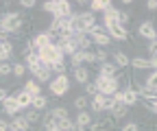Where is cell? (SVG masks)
Masks as SVG:
<instances>
[{
	"label": "cell",
	"mask_w": 157,
	"mask_h": 131,
	"mask_svg": "<svg viewBox=\"0 0 157 131\" xmlns=\"http://www.w3.org/2000/svg\"><path fill=\"white\" fill-rule=\"evenodd\" d=\"M70 20H72V33H85L90 35V31L98 24L96 22V15L92 11H78V13H72L70 15Z\"/></svg>",
	"instance_id": "obj_1"
},
{
	"label": "cell",
	"mask_w": 157,
	"mask_h": 131,
	"mask_svg": "<svg viewBox=\"0 0 157 131\" xmlns=\"http://www.w3.org/2000/svg\"><path fill=\"white\" fill-rule=\"evenodd\" d=\"M37 57H39L42 64L52 66V64H57V61L63 59V52H61V48H59L57 44H48V46H44V48L37 50Z\"/></svg>",
	"instance_id": "obj_2"
},
{
	"label": "cell",
	"mask_w": 157,
	"mask_h": 131,
	"mask_svg": "<svg viewBox=\"0 0 157 131\" xmlns=\"http://www.w3.org/2000/svg\"><path fill=\"white\" fill-rule=\"evenodd\" d=\"M94 85H96V92H98V94H103V96H113V92L120 90V83H118L116 77L107 79V77H101V74L96 77Z\"/></svg>",
	"instance_id": "obj_3"
},
{
	"label": "cell",
	"mask_w": 157,
	"mask_h": 131,
	"mask_svg": "<svg viewBox=\"0 0 157 131\" xmlns=\"http://www.w3.org/2000/svg\"><path fill=\"white\" fill-rule=\"evenodd\" d=\"M48 90L52 92V96H57V98L66 96L68 92H70V79H68V74H57L55 79H50Z\"/></svg>",
	"instance_id": "obj_4"
},
{
	"label": "cell",
	"mask_w": 157,
	"mask_h": 131,
	"mask_svg": "<svg viewBox=\"0 0 157 131\" xmlns=\"http://www.w3.org/2000/svg\"><path fill=\"white\" fill-rule=\"evenodd\" d=\"M105 29V33L111 37V42L116 40V42H127L129 40V31H127V26H122V24H111V26H103Z\"/></svg>",
	"instance_id": "obj_5"
},
{
	"label": "cell",
	"mask_w": 157,
	"mask_h": 131,
	"mask_svg": "<svg viewBox=\"0 0 157 131\" xmlns=\"http://www.w3.org/2000/svg\"><path fill=\"white\" fill-rule=\"evenodd\" d=\"M72 11V2L70 0H55V9H52V17L61 20V17H70Z\"/></svg>",
	"instance_id": "obj_6"
},
{
	"label": "cell",
	"mask_w": 157,
	"mask_h": 131,
	"mask_svg": "<svg viewBox=\"0 0 157 131\" xmlns=\"http://www.w3.org/2000/svg\"><path fill=\"white\" fill-rule=\"evenodd\" d=\"M52 40H55V37H52L48 31H39V33H35V37L31 40V46H33V50H39V48L52 44Z\"/></svg>",
	"instance_id": "obj_7"
},
{
	"label": "cell",
	"mask_w": 157,
	"mask_h": 131,
	"mask_svg": "<svg viewBox=\"0 0 157 131\" xmlns=\"http://www.w3.org/2000/svg\"><path fill=\"white\" fill-rule=\"evenodd\" d=\"M31 74H33V79H35L37 83H46V81H50V79H52L50 66H46V64H39L37 68H33V70H31Z\"/></svg>",
	"instance_id": "obj_8"
},
{
	"label": "cell",
	"mask_w": 157,
	"mask_h": 131,
	"mask_svg": "<svg viewBox=\"0 0 157 131\" xmlns=\"http://www.w3.org/2000/svg\"><path fill=\"white\" fill-rule=\"evenodd\" d=\"M57 46L61 48V52H63V55H68V57H72V55L78 50V46H76V42H74V35L59 37V44H57Z\"/></svg>",
	"instance_id": "obj_9"
},
{
	"label": "cell",
	"mask_w": 157,
	"mask_h": 131,
	"mask_svg": "<svg viewBox=\"0 0 157 131\" xmlns=\"http://www.w3.org/2000/svg\"><path fill=\"white\" fill-rule=\"evenodd\" d=\"M135 70H155L157 68V59H151V57H133L131 64Z\"/></svg>",
	"instance_id": "obj_10"
},
{
	"label": "cell",
	"mask_w": 157,
	"mask_h": 131,
	"mask_svg": "<svg viewBox=\"0 0 157 131\" xmlns=\"http://www.w3.org/2000/svg\"><path fill=\"white\" fill-rule=\"evenodd\" d=\"M137 35H140L142 40H148V42L157 40V31H155L153 22H142L140 26H137Z\"/></svg>",
	"instance_id": "obj_11"
},
{
	"label": "cell",
	"mask_w": 157,
	"mask_h": 131,
	"mask_svg": "<svg viewBox=\"0 0 157 131\" xmlns=\"http://www.w3.org/2000/svg\"><path fill=\"white\" fill-rule=\"evenodd\" d=\"M118 17H120V9H116L113 5L109 9L103 11V26H111V24H120L118 22Z\"/></svg>",
	"instance_id": "obj_12"
},
{
	"label": "cell",
	"mask_w": 157,
	"mask_h": 131,
	"mask_svg": "<svg viewBox=\"0 0 157 131\" xmlns=\"http://www.w3.org/2000/svg\"><path fill=\"white\" fill-rule=\"evenodd\" d=\"M0 109H2L7 116H17V111H20V105H17L15 96H13V94H9V96H7V101H5L2 105H0Z\"/></svg>",
	"instance_id": "obj_13"
},
{
	"label": "cell",
	"mask_w": 157,
	"mask_h": 131,
	"mask_svg": "<svg viewBox=\"0 0 157 131\" xmlns=\"http://www.w3.org/2000/svg\"><path fill=\"white\" fill-rule=\"evenodd\" d=\"M120 92H122V98H120V103L122 105H127V107H133V105H137V94L131 90V87H120Z\"/></svg>",
	"instance_id": "obj_14"
},
{
	"label": "cell",
	"mask_w": 157,
	"mask_h": 131,
	"mask_svg": "<svg viewBox=\"0 0 157 131\" xmlns=\"http://www.w3.org/2000/svg\"><path fill=\"white\" fill-rule=\"evenodd\" d=\"M144 90L148 92L151 96H157V72H155V70H151V72L146 74V81H144Z\"/></svg>",
	"instance_id": "obj_15"
},
{
	"label": "cell",
	"mask_w": 157,
	"mask_h": 131,
	"mask_svg": "<svg viewBox=\"0 0 157 131\" xmlns=\"http://www.w3.org/2000/svg\"><path fill=\"white\" fill-rule=\"evenodd\" d=\"M111 57H113V66L116 68H129V64H131V57L124 50H116Z\"/></svg>",
	"instance_id": "obj_16"
},
{
	"label": "cell",
	"mask_w": 157,
	"mask_h": 131,
	"mask_svg": "<svg viewBox=\"0 0 157 131\" xmlns=\"http://www.w3.org/2000/svg\"><path fill=\"white\" fill-rule=\"evenodd\" d=\"M94 120H92V114L87 109H83V111H78L76 114V118H74V125H76V129H83V127H90Z\"/></svg>",
	"instance_id": "obj_17"
},
{
	"label": "cell",
	"mask_w": 157,
	"mask_h": 131,
	"mask_svg": "<svg viewBox=\"0 0 157 131\" xmlns=\"http://www.w3.org/2000/svg\"><path fill=\"white\" fill-rule=\"evenodd\" d=\"M74 42H76L78 50H92V40H90V35H85V33H76Z\"/></svg>",
	"instance_id": "obj_18"
},
{
	"label": "cell",
	"mask_w": 157,
	"mask_h": 131,
	"mask_svg": "<svg viewBox=\"0 0 157 131\" xmlns=\"http://www.w3.org/2000/svg\"><path fill=\"white\" fill-rule=\"evenodd\" d=\"M13 55V42H0V64L2 61H9Z\"/></svg>",
	"instance_id": "obj_19"
},
{
	"label": "cell",
	"mask_w": 157,
	"mask_h": 131,
	"mask_svg": "<svg viewBox=\"0 0 157 131\" xmlns=\"http://www.w3.org/2000/svg\"><path fill=\"white\" fill-rule=\"evenodd\" d=\"M15 101H17V105H20V109H29L31 107V101H33V96L31 94H26L24 90H20V92H15Z\"/></svg>",
	"instance_id": "obj_20"
},
{
	"label": "cell",
	"mask_w": 157,
	"mask_h": 131,
	"mask_svg": "<svg viewBox=\"0 0 157 131\" xmlns=\"http://www.w3.org/2000/svg\"><path fill=\"white\" fill-rule=\"evenodd\" d=\"M72 74H74V81H76V83H83V85H85V83H90V70H87L85 66L74 68V72H72Z\"/></svg>",
	"instance_id": "obj_21"
},
{
	"label": "cell",
	"mask_w": 157,
	"mask_h": 131,
	"mask_svg": "<svg viewBox=\"0 0 157 131\" xmlns=\"http://www.w3.org/2000/svg\"><path fill=\"white\" fill-rule=\"evenodd\" d=\"M22 59H24L22 64H24L29 70H33V68H37L39 64H42V61H39V57H37V50H31V52H26Z\"/></svg>",
	"instance_id": "obj_22"
},
{
	"label": "cell",
	"mask_w": 157,
	"mask_h": 131,
	"mask_svg": "<svg viewBox=\"0 0 157 131\" xmlns=\"http://www.w3.org/2000/svg\"><path fill=\"white\" fill-rule=\"evenodd\" d=\"M24 92H26V94H31V96H39V94H42V85H39L35 79H29V81L24 83Z\"/></svg>",
	"instance_id": "obj_23"
},
{
	"label": "cell",
	"mask_w": 157,
	"mask_h": 131,
	"mask_svg": "<svg viewBox=\"0 0 157 131\" xmlns=\"http://www.w3.org/2000/svg\"><path fill=\"white\" fill-rule=\"evenodd\" d=\"M127 114H129V107L122 105V103H116V107L111 109V118L113 120H122V118H127Z\"/></svg>",
	"instance_id": "obj_24"
},
{
	"label": "cell",
	"mask_w": 157,
	"mask_h": 131,
	"mask_svg": "<svg viewBox=\"0 0 157 131\" xmlns=\"http://www.w3.org/2000/svg\"><path fill=\"white\" fill-rule=\"evenodd\" d=\"M98 74H101V77H107V79H113L116 74H118V68L113 66V64H101V70H98Z\"/></svg>",
	"instance_id": "obj_25"
},
{
	"label": "cell",
	"mask_w": 157,
	"mask_h": 131,
	"mask_svg": "<svg viewBox=\"0 0 157 131\" xmlns=\"http://www.w3.org/2000/svg\"><path fill=\"white\" fill-rule=\"evenodd\" d=\"M109 7H111L109 0H92V2H90V11H92L94 15H96L98 11L103 13V11H105V9H109Z\"/></svg>",
	"instance_id": "obj_26"
},
{
	"label": "cell",
	"mask_w": 157,
	"mask_h": 131,
	"mask_svg": "<svg viewBox=\"0 0 157 131\" xmlns=\"http://www.w3.org/2000/svg\"><path fill=\"white\" fill-rule=\"evenodd\" d=\"M29 127H31V125L26 122L24 116H13V120H11V129H17V131H31Z\"/></svg>",
	"instance_id": "obj_27"
},
{
	"label": "cell",
	"mask_w": 157,
	"mask_h": 131,
	"mask_svg": "<svg viewBox=\"0 0 157 131\" xmlns=\"http://www.w3.org/2000/svg\"><path fill=\"white\" fill-rule=\"evenodd\" d=\"M39 122L44 125V129H46V131H55V129H57V118L50 114V111H48L46 116H42V120H39Z\"/></svg>",
	"instance_id": "obj_28"
},
{
	"label": "cell",
	"mask_w": 157,
	"mask_h": 131,
	"mask_svg": "<svg viewBox=\"0 0 157 131\" xmlns=\"http://www.w3.org/2000/svg\"><path fill=\"white\" fill-rule=\"evenodd\" d=\"M46 105H48V98H46L44 94H39V96H33V101H31V109H37V111L46 109Z\"/></svg>",
	"instance_id": "obj_29"
},
{
	"label": "cell",
	"mask_w": 157,
	"mask_h": 131,
	"mask_svg": "<svg viewBox=\"0 0 157 131\" xmlns=\"http://www.w3.org/2000/svg\"><path fill=\"white\" fill-rule=\"evenodd\" d=\"M57 129L59 131H76V125L72 118H63V120H57Z\"/></svg>",
	"instance_id": "obj_30"
},
{
	"label": "cell",
	"mask_w": 157,
	"mask_h": 131,
	"mask_svg": "<svg viewBox=\"0 0 157 131\" xmlns=\"http://www.w3.org/2000/svg\"><path fill=\"white\" fill-rule=\"evenodd\" d=\"M24 118H26V122H29V125H35V122L42 120V111H37V109H29L26 114H24Z\"/></svg>",
	"instance_id": "obj_31"
},
{
	"label": "cell",
	"mask_w": 157,
	"mask_h": 131,
	"mask_svg": "<svg viewBox=\"0 0 157 131\" xmlns=\"http://www.w3.org/2000/svg\"><path fill=\"white\" fill-rule=\"evenodd\" d=\"M11 74H13L15 79H22L24 74H26V66H24L22 61H20V64H13V66H11Z\"/></svg>",
	"instance_id": "obj_32"
},
{
	"label": "cell",
	"mask_w": 157,
	"mask_h": 131,
	"mask_svg": "<svg viewBox=\"0 0 157 131\" xmlns=\"http://www.w3.org/2000/svg\"><path fill=\"white\" fill-rule=\"evenodd\" d=\"M50 114L57 118V120H63V118H70V111L66 109V107H61V105H59V107H55V109H50Z\"/></svg>",
	"instance_id": "obj_33"
},
{
	"label": "cell",
	"mask_w": 157,
	"mask_h": 131,
	"mask_svg": "<svg viewBox=\"0 0 157 131\" xmlns=\"http://www.w3.org/2000/svg\"><path fill=\"white\" fill-rule=\"evenodd\" d=\"M66 70H68L66 59H61V61H57V64L50 66V72H52V74H66Z\"/></svg>",
	"instance_id": "obj_34"
},
{
	"label": "cell",
	"mask_w": 157,
	"mask_h": 131,
	"mask_svg": "<svg viewBox=\"0 0 157 131\" xmlns=\"http://www.w3.org/2000/svg\"><path fill=\"white\" fill-rule=\"evenodd\" d=\"M70 66L72 68H81L83 66V50H76L72 57H70Z\"/></svg>",
	"instance_id": "obj_35"
},
{
	"label": "cell",
	"mask_w": 157,
	"mask_h": 131,
	"mask_svg": "<svg viewBox=\"0 0 157 131\" xmlns=\"http://www.w3.org/2000/svg\"><path fill=\"white\" fill-rule=\"evenodd\" d=\"M83 64H87V66H98L94 50H83Z\"/></svg>",
	"instance_id": "obj_36"
},
{
	"label": "cell",
	"mask_w": 157,
	"mask_h": 131,
	"mask_svg": "<svg viewBox=\"0 0 157 131\" xmlns=\"http://www.w3.org/2000/svg\"><path fill=\"white\" fill-rule=\"evenodd\" d=\"M98 122H101V127H103L105 131H109V129L116 125V120H113L111 116H101V118H98Z\"/></svg>",
	"instance_id": "obj_37"
},
{
	"label": "cell",
	"mask_w": 157,
	"mask_h": 131,
	"mask_svg": "<svg viewBox=\"0 0 157 131\" xmlns=\"http://www.w3.org/2000/svg\"><path fill=\"white\" fill-rule=\"evenodd\" d=\"M87 105H90V98H87V96H76V98H74V107H76L78 111H83Z\"/></svg>",
	"instance_id": "obj_38"
},
{
	"label": "cell",
	"mask_w": 157,
	"mask_h": 131,
	"mask_svg": "<svg viewBox=\"0 0 157 131\" xmlns=\"http://www.w3.org/2000/svg\"><path fill=\"white\" fill-rule=\"evenodd\" d=\"M94 55H96V64H107V59H109V55H107V50H105V48L94 50Z\"/></svg>",
	"instance_id": "obj_39"
},
{
	"label": "cell",
	"mask_w": 157,
	"mask_h": 131,
	"mask_svg": "<svg viewBox=\"0 0 157 131\" xmlns=\"http://www.w3.org/2000/svg\"><path fill=\"white\" fill-rule=\"evenodd\" d=\"M11 66H13V64H9V61H2V64H0V77H11Z\"/></svg>",
	"instance_id": "obj_40"
},
{
	"label": "cell",
	"mask_w": 157,
	"mask_h": 131,
	"mask_svg": "<svg viewBox=\"0 0 157 131\" xmlns=\"http://www.w3.org/2000/svg\"><path fill=\"white\" fill-rule=\"evenodd\" d=\"M85 92H87V98H92V96H96V94H98V92H96V85H94V81L85 83Z\"/></svg>",
	"instance_id": "obj_41"
},
{
	"label": "cell",
	"mask_w": 157,
	"mask_h": 131,
	"mask_svg": "<svg viewBox=\"0 0 157 131\" xmlns=\"http://www.w3.org/2000/svg\"><path fill=\"white\" fill-rule=\"evenodd\" d=\"M146 52L151 55V59H155V52H157V40L148 42V46H146Z\"/></svg>",
	"instance_id": "obj_42"
},
{
	"label": "cell",
	"mask_w": 157,
	"mask_h": 131,
	"mask_svg": "<svg viewBox=\"0 0 157 131\" xmlns=\"http://www.w3.org/2000/svg\"><path fill=\"white\" fill-rule=\"evenodd\" d=\"M42 9H44V13H52V9H55V0H46V2L42 5Z\"/></svg>",
	"instance_id": "obj_43"
},
{
	"label": "cell",
	"mask_w": 157,
	"mask_h": 131,
	"mask_svg": "<svg viewBox=\"0 0 157 131\" xmlns=\"http://www.w3.org/2000/svg\"><path fill=\"white\" fill-rule=\"evenodd\" d=\"M120 131H140V125H137V122H127Z\"/></svg>",
	"instance_id": "obj_44"
},
{
	"label": "cell",
	"mask_w": 157,
	"mask_h": 131,
	"mask_svg": "<svg viewBox=\"0 0 157 131\" xmlns=\"http://www.w3.org/2000/svg\"><path fill=\"white\" fill-rule=\"evenodd\" d=\"M20 5H22V9H33L37 2L35 0H20Z\"/></svg>",
	"instance_id": "obj_45"
},
{
	"label": "cell",
	"mask_w": 157,
	"mask_h": 131,
	"mask_svg": "<svg viewBox=\"0 0 157 131\" xmlns=\"http://www.w3.org/2000/svg\"><path fill=\"white\" fill-rule=\"evenodd\" d=\"M11 129V122L5 120V118H0V131H9Z\"/></svg>",
	"instance_id": "obj_46"
},
{
	"label": "cell",
	"mask_w": 157,
	"mask_h": 131,
	"mask_svg": "<svg viewBox=\"0 0 157 131\" xmlns=\"http://www.w3.org/2000/svg\"><path fill=\"white\" fill-rule=\"evenodd\" d=\"M7 96H9V90L7 87H0V105L7 101Z\"/></svg>",
	"instance_id": "obj_47"
},
{
	"label": "cell",
	"mask_w": 157,
	"mask_h": 131,
	"mask_svg": "<svg viewBox=\"0 0 157 131\" xmlns=\"http://www.w3.org/2000/svg\"><path fill=\"white\" fill-rule=\"evenodd\" d=\"M146 9H148V11H155V9H157V2H155V0H148V2H146Z\"/></svg>",
	"instance_id": "obj_48"
},
{
	"label": "cell",
	"mask_w": 157,
	"mask_h": 131,
	"mask_svg": "<svg viewBox=\"0 0 157 131\" xmlns=\"http://www.w3.org/2000/svg\"><path fill=\"white\" fill-rule=\"evenodd\" d=\"M9 40V35L7 33H2V31H0V42H7Z\"/></svg>",
	"instance_id": "obj_49"
},
{
	"label": "cell",
	"mask_w": 157,
	"mask_h": 131,
	"mask_svg": "<svg viewBox=\"0 0 157 131\" xmlns=\"http://www.w3.org/2000/svg\"><path fill=\"white\" fill-rule=\"evenodd\" d=\"M9 131H17V129H9Z\"/></svg>",
	"instance_id": "obj_50"
},
{
	"label": "cell",
	"mask_w": 157,
	"mask_h": 131,
	"mask_svg": "<svg viewBox=\"0 0 157 131\" xmlns=\"http://www.w3.org/2000/svg\"><path fill=\"white\" fill-rule=\"evenodd\" d=\"M55 131H59V129H55Z\"/></svg>",
	"instance_id": "obj_51"
},
{
	"label": "cell",
	"mask_w": 157,
	"mask_h": 131,
	"mask_svg": "<svg viewBox=\"0 0 157 131\" xmlns=\"http://www.w3.org/2000/svg\"><path fill=\"white\" fill-rule=\"evenodd\" d=\"M113 131H116V129H113Z\"/></svg>",
	"instance_id": "obj_52"
}]
</instances>
